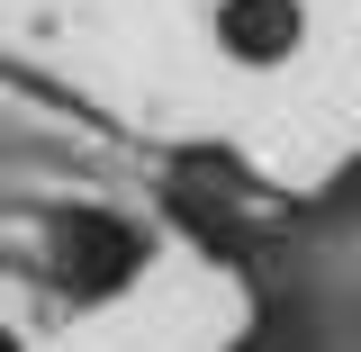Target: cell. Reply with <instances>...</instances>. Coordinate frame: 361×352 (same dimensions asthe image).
<instances>
[{"label":"cell","mask_w":361,"mask_h":352,"mask_svg":"<svg viewBox=\"0 0 361 352\" xmlns=\"http://www.w3.org/2000/svg\"><path fill=\"white\" fill-rule=\"evenodd\" d=\"M217 45L235 63H289L307 45V0H217Z\"/></svg>","instance_id":"1"},{"label":"cell","mask_w":361,"mask_h":352,"mask_svg":"<svg viewBox=\"0 0 361 352\" xmlns=\"http://www.w3.org/2000/svg\"><path fill=\"white\" fill-rule=\"evenodd\" d=\"M0 352H18V334H9V325H0Z\"/></svg>","instance_id":"2"}]
</instances>
